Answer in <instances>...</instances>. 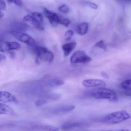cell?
<instances>
[{
  "label": "cell",
  "instance_id": "obj_2",
  "mask_svg": "<svg viewBox=\"0 0 131 131\" xmlns=\"http://www.w3.org/2000/svg\"><path fill=\"white\" fill-rule=\"evenodd\" d=\"M130 117V115L127 112L122 110L109 114L103 118L102 122L108 124H117L128 119Z\"/></svg>",
  "mask_w": 131,
  "mask_h": 131
},
{
  "label": "cell",
  "instance_id": "obj_3",
  "mask_svg": "<svg viewBox=\"0 0 131 131\" xmlns=\"http://www.w3.org/2000/svg\"><path fill=\"white\" fill-rule=\"evenodd\" d=\"M35 52L38 59L45 62H51L54 59V55L47 48L42 46H36Z\"/></svg>",
  "mask_w": 131,
  "mask_h": 131
},
{
  "label": "cell",
  "instance_id": "obj_26",
  "mask_svg": "<svg viewBox=\"0 0 131 131\" xmlns=\"http://www.w3.org/2000/svg\"><path fill=\"white\" fill-rule=\"evenodd\" d=\"M9 3H14L16 5L19 6H21L23 5L22 0H7Z\"/></svg>",
  "mask_w": 131,
  "mask_h": 131
},
{
  "label": "cell",
  "instance_id": "obj_8",
  "mask_svg": "<svg viewBox=\"0 0 131 131\" xmlns=\"http://www.w3.org/2000/svg\"><path fill=\"white\" fill-rule=\"evenodd\" d=\"M43 12L46 17L49 19L50 24L53 26H57L59 24V16L45 7L43 8Z\"/></svg>",
  "mask_w": 131,
  "mask_h": 131
},
{
  "label": "cell",
  "instance_id": "obj_30",
  "mask_svg": "<svg viewBox=\"0 0 131 131\" xmlns=\"http://www.w3.org/2000/svg\"><path fill=\"white\" fill-rule=\"evenodd\" d=\"M101 75L103 77H104L105 78H106V79H108L109 76L105 72H102L101 73Z\"/></svg>",
  "mask_w": 131,
  "mask_h": 131
},
{
  "label": "cell",
  "instance_id": "obj_13",
  "mask_svg": "<svg viewBox=\"0 0 131 131\" xmlns=\"http://www.w3.org/2000/svg\"><path fill=\"white\" fill-rule=\"evenodd\" d=\"M0 114L1 115H15V112L10 106L4 103L0 104Z\"/></svg>",
  "mask_w": 131,
  "mask_h": 131
},
{
  "label": "cell",
  "instance_id": "obj_9",
  "mask_svg": "<svg viewBox=\"0 0 131 131\" xmlns=\"http://www.w3.org/2000/svg\"><path fill=\"white\" fill-rule=\"evenodd\" d=\"M23 20L24 23L28 25H31L37 29L42 31L44 30V27L42 23H39L37 21L32 15H27L25 16Z\"/></svg>",
  "mask_w": 131,
  "mask_h": 131
},
{
  "label": "cell",
  "instance_id": "obj_12",
  "mask_svg": "<svg viewBox=\"0 0 131 131\" xmlns=\"http://www.w3.org/2000/svg\"><path fill=\"white\" fill-rule=\"evenodd\" d=\"M28 24L25 23L17 22L13 24L12 25V30L11 31H17V32H23L26 31L28 29Z\"/></svg>",
  "mask_w": 131,
  "mask_h": 131
},
{
  "label": "cell",
  "instance_id": "obj_29",
  "mask_svg": "<svg viewBox=\"0 0 131 131\" xmlns=\"http://www.w3.org/2000/svg\"><path fill=\"white\" fill-rule=\"evenodd\" d=\"M9 55L10 57L12 59H14L16 57V53L14 52H9Z\"/></svg>",
  "mask_w": 131,
  "mask_h": 131
},
{
  "label": "cell",
  "instance_id": "obj_17",
  "mask_svg": "<svg viewBox=\"0 0 131 131\" xmlns=\"http://www.w3.org/2000/svg\"><path fill=\"white\" fill-rule=\"evenodd\" d=\"M82 125V124L80 123L72 122L66 123L63 125L62 126V128L64 130L71 129L77 127H80Z\"/></svg>",
  "mask_w": 131,
  "mask_h": 131
},
{
  "label": "cell",
  "instance_id": "obj_18",
  "mask_svg": "<svg viewBox=\"0 0 131 131\" xmlns=\"http://www.w3.org/2000/svg\"><path fill=\"white\" fill-rule=\"evenodd\" d=\"M120 86L125 90L131 92V80L123 81L120 84Z\"/></svg>",
  "mask_w": 131,
  "mask_h": 131
},
{
  "label": "cell",
  "instance_id": "obj_1",
  "mask_svg": "<svg viewBox=\"0 0 131 131\" xmlns=\"http://www.w3.org/2000/svg\"><path fill=\"white\" fill-rule=\"evenodd\" d=\"M85 95L97 99H107L112 102L118 101V99L116 93L114 91L103 88L99 87L92 90L86 93Z\"/></svg>",
  "mask_w": 131,
  "mask_h": 131
},
{
  "label": "cell",
  "instance_id": "obj_32",
  "mask_svg": "<svg viewBox=\"0 0 131 131\" xmlns=\"http://www.w3.org/2000/svg\"><path fill=\"white\" fill-rule=\"evenodd\" d=\"M119 1L125 4H129L131 3V0H119Z\"/></svg>",
  "mask_w": 131,
  "mask_h": 131
},
{
  "label": "cell",
  "instance_id": "obj_23",
  "mask_svg": "<svg viewBox=\"0 0 131 131\" xmlns=\"http://www.w3.org/2000/svg\"><path fill=\"white\" fill-rule=\"evenodd\" d=\"M59 10L61 13L65 14L68 13L69 12V7L65 4H63L59 7Z\"/></svg>",
  "mask_w": 131,
  "mask_h": 131
},
{
  "label": "cell",
  "instance_id": "obj_24",
  "mask_svg": "<svg viewBox=\"0 0 131 131\" xmlns=\"http://www.w3.org/2000/svg\"><path fill=\"white\" fill-rule=\"evenodd\" d=\"M95 46L102 49L105 51L106 50V47L103 40H101L95 44Z\"/></svg>",
  "mask_w": 131,
  "mask_h": 131
},
{
  "label": "cell",
  "instance_id": "obj_25",
  "mask_svg": "<svg viewBox=\"0 0 131 131\" xmlns=\"http://www.w3.org/2000/svg\"><path fill=\"white\" fill-rule=\"evenodd\" d=\"M47 102H48L47 100H40L36 102L35 105L37 107H40L47 104Z\"/></svg>",
  "mask_w": 131,
  "mask_h": 131
},
{
  "label": "cell",
  "instance_id": "obj_19",
  "mask_svg": "<svg viewBox=\"0 0 131 131\" xmlns=\"http://www.w3.org/2000/svg\"><path fill=\"white\" fill-rule=\"evenodd\" d=\"M70 23V21L68 18L59 16V24L65 27H68Z\"/></svg>",
  "mask_w": 131,
  "mask_h": 131
},
{
  "label": "cell",
  "instance_id": "obj_16",
  "mask_svg": "<svg viewBox=\"0 0 131 131\" xmlns=\"http://www.w3.org/2000/svg\"><path fill=\"white\" fill-rule=\"evenodd\" d=\"M47 85L50 86H56L62 85L64 83L63 80L60 79H51L47 81Z\"/></svg>",
  "mask_w": 131,
  "mask_h": 131
},
{
  "label": "cell",
  "instance_id": "obj_7",
  "mask_svg": "<svg viewBox=\"0 0 131 131\" xmlns=\"http://www.w3.org/2000/svg\"><path fill=\"white\" fill-rule=\"evenodd\" d=\"M0 101L4 103H11L15 104L19 103L18 100L14 95L7 91H1Z\"/></svg>",
  "mask_w": 131,
  "mask_h": 131
},
{
  "label": "cell",
  "instance_id": "obj_27",
  "mask_svg": "<svg viewBox=\"0 0 131 131\" xmlns=\"http://www.w3.org/2000/svg\"><path fill=\"white\" fill-rule=\"evenodd\" d=\"M6 9V4L4 0H0V9L1 10H5Z\"/></svg>",
  "mask_w": 131,
  "mask_h": 131
},
{
  "label": "cell",
  "instance_id": "obj_34",
  "mask_svg": "<svg viewBox=\"0 0 131 131\" xmlns=\"http://www.w3.org/2000/svg\"><path fill=\"white\" fill-rule=\"evenodd\" d=\"M130 106H131V104H130Z\"/></svg>",
  "mask_w": 131,
  "mask_h": 131
},
{
  "label": "cell",
  "instance_id": "obj_33",
  "mask_svg": "<svg viewBox=\"0 0 131 131\" xmlns=\"http://www.w3.org/2000/svg\"><path fill=\"white\" fill-rule=\"evenodd\" d=\"M4 16L3 13L2 12V10H1L0 11V17L1 18H2Z\"/></svg>",
  "mask_w": 131,
  "mask_h": 131
},
{
  "label": "cell",
  "instance_id": "obj_5",
  "mask_svg": "<svg viewBox=\"0 0 131 131\" xmlns=\"http://www.w3.org/2000/svg\"><path fill=\"white\" fill-rule=\"evenodd\" d=\"M10 33L19 41L26 43L30 47H35L36 46V41L28 34L24 33L23 32L15 31H11Z\"/></svg>",
  "mask_w": 131,
  "mask_h": 131
},
{
  "label": "cell",
  "instance_id": "obj_15",
  "mask_svg": "<svg viewBox=\"0 0 131 131\" xmlns=\"http://www.w3.org/2000/svg\"><path fill=\"white\" fill-rule=\"evenodd\" d=\"M75 106L74 105H66L57 107L54 110L56 113H66L70 112L75 109Z\"/></svg>",
  "mask_w": 131,
  "mask_h": 131
},
{
  "label": "cell",
  "instance_id": "obj_11",
  "mask_svg": "<svg viewBox=\"0 0 131 131\" xmlns=\"http://www.w3.org/2000/svg\"><path fill=\"white\" fill-rule=\"evenodd\" d=\"M77 43L75 42H71L65 43L62 46V49L66 56H69L75 48Z\"/></svg>",
  "mask_w": 131,
  "mask_h": 131
},
{
  "label": "cell",
  "instance_id": "obj_28",
  "mask_svg": "<svg viewBox=\"0 0 131 131\" xmlns=\"http://www.w3.org/2000/svg\"><path fill=\"white\" fill-rule=\"evenodd\" d=\"M86 4L90 7L91 8H92L93 9H96L98 8V6L96 4H95L94 3H90V2H88L86 3Z\"/></svg>",
  "mask_w": 131,
  "mask_h": 131
},
{
  "label": "cell",
  "instance_id": "obj_4",
  "mask_svg": "<svg viewBox=\"0 0 131 131\" xmlns=\"http://www.w3.org/2000/svg\"><path fill=\"white\" fill-rule=\"evenodd\" d=\"M91 60V57L82 50H77L75 52L70 59V62L72 64L86 63L90 62Z\"/></svg>",
  "mask_w": 131,
  "mask_h": 131
},
{
  "label": "cell",
  "instance_id": "obj_21",
  "mask_svg": "<svg viewBox=\"0 0 131 131\" xmlns=\"http://www.w3.org/2000/svg\"><path fill=\"white\" fill-rule=\"evenodd\" d=\"M39 128L42 129L43 130L47 131H58L59 129L57 127L49 125L41 126Z\"/></svg>",
  "mask_w": 131,
  "mask_h": 131
},
{
  "label": "cell",
  "instance_id": "obj_31",
  "mask_svg": "<svg viewBox=\"0 0 131 131\" xmlns=\"http://www.w3.org/2000/svg\"><path fill=\"white\" fill-rule=\"evenodd\" d=\"M6 57L4 55H3L2 54L0 55V62H1L6 60Z\"/></svg>",
  "mask_w": 131,
  "mask_h": 131
},
{
  "label": "cell",
  "instance_id": "obj_22",
  "mask_svg": "<svg viewBox=\"0 0 131 131\" xmlns=\"http://www.w3.org/2000/svg\"><path fill=\"white\" fill-rule=\"evenodd\" d=\"M73 35V31L71 30H67L65 34V40L66 41H69L71 40Z\"/></svg>",
  "mask_w": 131,
  "mask_h": 131
},
{
  "label": "cell",
  "instance_id": "obj_14",
  "mask_svg": "<svg viewBox=\"0 0 131 131\" xmlns=\"http://www.w3.org/2000/svg\"><path fill=\"white\" fill-rule=\"evenodd\" d=\"M89 29V25L86 23H82L79 24L77 27L76 31L79 35L83 36L87 32Z\"/></svg>",
  "mask_w": 131,
  "mask_h": 131
},
{
  "label": "cell",
  "instance_id": "obj_6",
  "mask_svg": "<svg viewBox=\"0 0 131 131\" xmlns=\"http://www.w3.org/2000/svg\"><path fill=\"white\" fill-rule=\"evenodd\" d=\"M20 47V45L17 42H8L1 40L0 43V50L1 52H7L18 49Z\"/></svg>",
  "mask_w": 131,
  "mask_h": 131
},
{
  "label": "cell",
  "instance_id": "obj_20",
  "mask_svg": "<svg viewBox=\"0 0 131 131\" xmlns=\"http://www.w3.org/2000/svg\"><path fill=\"white\" fill-rule=\"evenodd\" d=\"M31 15L33 17L35 18V19L39 23H42V22L43 20V17L42 15L41 14L39 13L35 12V13H32Z\"/></svg>",
  "mask_w": 131,
  "mask_h": 131
},
{
  "label": "cell",
  "instance_id": "obj_10",
  "mask_svg": "<svg viewBox=\"0 0 131 131\" xmlns=\"http://www.w3.org/2000/svg\"><path fill=\"white\" fill-rule=\"evenodd\" d=\"M82 85L86 87H101L105 86L106 83L101 80L87 79L83 81Z\"/></svg>",
  "mask_w": 131,
  "mask_h": 131
}]
</instances>
